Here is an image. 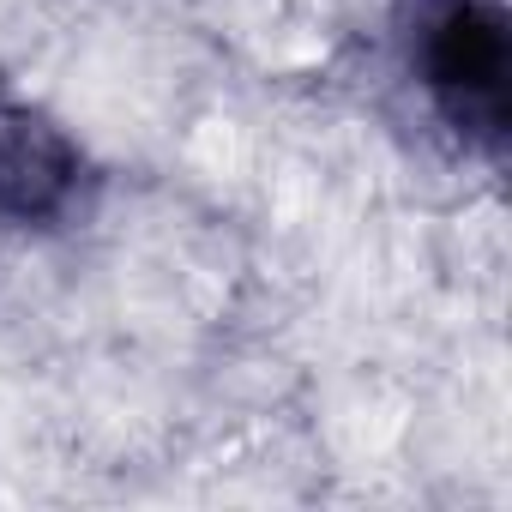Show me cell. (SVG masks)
I'll return each mask as SVG.
<instances>
[{"mask_svg": "<svg viewBox=\"0 0 512 512\" xmlns=\"http://www.w3.org/2000/svg\"><path fill=\"white\" fill-rule=\"evenodd\" d=\"M410 67L446 127L476 145L500 151L512 121V37L500 0H416L410 25Z\"/></svg>", "mask_w": 512, "mask_h": 512, "instance_id": "1", "label": "cell"}, {"mask_svg": "<svg viewBox=\"0 0 512 512\" xmlns=\"http://www.w3.org/2000/svg\"><path fill=\"white\" fill-rule=\"evenodd\" d=\"M85 151L19 97H0V223L49 229L79 205Z\"/></svg>", "mask_w": 512, "mask_h": 512, "instance_id": "2", "label": "cell"}]
</instances>
